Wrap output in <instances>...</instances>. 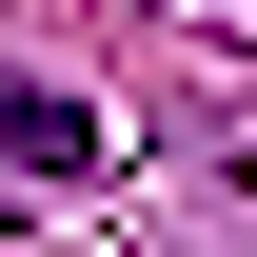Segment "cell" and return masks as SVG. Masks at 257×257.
I'll use <instances>...</instances> for the list:
<instances>
[{"label":"cell","mask_w":257,"mask_h":257,"mask_svg":"<svg viewBox=\"0 0 257 257\" xmlns=\"http://www.w3.org/2000/svg\"><path fill=\"white\" fill-rule=\"evenodd\" d=\"M0 159H20V178H99L119 139H99V119H79L60 79H0Z\"/></svg>","instance_id":"cell-1"},{"label":"cell","mask_w":257,"mask_h":257,"mask_svg":"<svg viewBox=\"0 0 257 257\" xmlns=\"http://www.w3.org/2000/svg\"><path fill=\"white\" fill-rule=\"evenodd\" d=\"M0 218H20V198H0Z\"/></svg>","instance_id":"cell-2"}]
</instances>
